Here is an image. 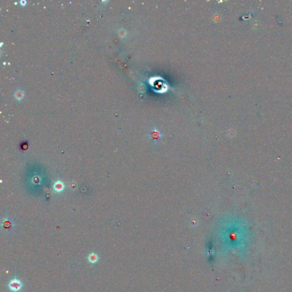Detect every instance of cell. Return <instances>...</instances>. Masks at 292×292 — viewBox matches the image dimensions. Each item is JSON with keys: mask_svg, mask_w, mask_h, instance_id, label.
<instances>
[{"mask_svg": "<svg viewBox=\"0 0 292 292\" xmlns=\"http://www.w3.org/2000/svg\"><path fill=\"white\" fill-rule=\"evenodd\" d=\"M9 286L10 289L13 292H17L19 291L22 287V284L21 283L20 280L17 279H14L12 280L11 282L9 283Z\"/></svg>", "mask_w": 292, "mask_h": 292, "instance_id": "6da1fadb", "label": "cell"}, {"mask_svg": "<svg viewBox=\"0 0 292 292\" xmlns=\"http://www.w3.org/2000/svg\"><path fill=\"white\" fill-rule=\"evenodd\" d=\"M98 259H99V257L98 255L94 253H91L90 255H89V256H88V261L90 263H92V264H95L96 263V262L98 261Z\"/></svg>", "mask_w": 292, "mask_h": 292, "instance_id": "7a4b0ae2", "label": "cell"}, {"mask_svg": "<svg viewBox=\"0 0 292 292\" xmlns=\"http://www.w3.org/2000/svg\"><path fill=\"white\" fill-rule=\"evenodd\" d=\"M14 96L17 99L21 100L24 98V92H22V91H21V90L17 91L14 94Z\"/></svg>", "mask_w": 292, "mask_h": 292, "instance_id": "3957f363", "label": "cell"}, {"mask_svg": "<svg viewBox=\"0 0 292 292\" xmlns=\"http://www.w3.org/2000/svg\"><path fill=\"white\" fill-rule=\"evenodd\" d=\"M26 2L25 1H24V0H23V1L22 0V1H21V4L22 5H25L26 4Z\"/></svg>", "mask_w": 292, "mask_h": 292, "instance_id": "277c9868", "label": "cell"}]
</instances>
